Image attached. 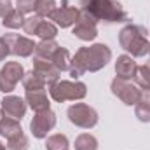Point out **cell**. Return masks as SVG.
<instances>
[{
  "label": "cell",
  "mask_w": 150,
  "mask_h": 150,
  "mask_svg": "<svg viewBox=\"0 0 150 150\" xmlns=\"http://www.w3.org/2000/svg\"><path fill=\"white\" fill-rule=\"evenodd\" d=\"M5 40L11 47V54H16L19 58H28L35 52V45L33 40L26 37H21V35H5Z\"/></svg>",
  "instance_id": "obj_10"
},
{
  "label": "cell",
  "mask_w": 150,
  "mask_h": 150,
  "mask_svg": "<svg viewBox=\"0 0 150 150\" xmlns=\"http://www.w3.org/2000/svg\"><path fill=\"white\" fill-rule=\"evenodd\" d=\"M2 25L5 28H12V30H18V28H23L25 25V18H23V12H19L18 9H12L4 19H2Z\"/></svg>",
  "instance_id": "obj_19"
},
{
  "label": "cell",
  "mask_w": 150,
  "mask_h": 150,
  "mask_svg": "<svg viewBox=\"0 0 150 150\" xmlns=\"http://www.w3.org/2000/svg\"><path fill=\"white\" fill-rule=\"evenodd\" d=\"M28 138L25 136V133H19L12 138H9V143H7V149L9 150H28Z\"/></svg>",
  "instance_id": "obj_27"
},
{
  "label": "cell",
  "mask_w": 150,
  "mask_h": 150,
  "mask_svg": "<svg viewBox=\"0 0 150 150\" xmlns=\"http://www.w3.org/2000/svg\"><path fill=\"white\" fill-rule=\"evenodd\" d=\"M23 86H25V89L26 91H37V89H45V84H44V80L38 77L33 70L32 72H28V74H25L23 77Z\"/></svg>",
  "instance_id": "obj_23"
},
{
  "label": "cell",
  "mask_w": 150,
  "mask_h": 150,
  "mask_svg": "<svg viewBox=\"0 0 150 150\" xmlns=\"http://www.w3.org/2000/svg\"><path fill=\"white\" fill-rule=\"evenodd\" d=\"M47 150H68V138L65 134H52L45 142Z\"/></svg>",
  "instance_id": "obj_25"
},
{
  "label": "cell",
  "mask_w": 150,
  "mask_h": 150,
  "mask_svg": "<svg viewBox=\"0 0 150 150\" xmlns=\"http://www.w3.org/2000/svg\"><path fill=\"white\" fill-rule=\"evenodd\" d=\"M35 9V0H18V11L26 14Z\"/></svg>",
  "instance_id": "obj_29"
},
{
  "label": "cell",
  "mask_w": 150,
  "mask_h": 150,
  "mask_svg": "<svg viewBox=\"0 0 150 150\" xmlns=\"http://www.w3.org/2000/svg\"><path fill=\"white\" fill-rule=\"evenodd\" d=\"M51 98L58 103L67 100H82L87 94V87L82 82H70V80H58L49 87Z\"/></svg>",
  "instance_id": "obj_4"
},
{
  "label": "cell",
  "mask_w": 150,
  "mask_h": 150,
  "mask_svg": "<svg viewBox=\"0 0 150 150\" xmlns=\"http://www.w3.org/2000/svg\"><path fill=\"white\" fill-rule=\"evenodd\" d=\"M9 54H11V47H9V44H7V40H5V38H0V61L5 59Z\"/></svg>",
  "instance_id": "obj_31"
},
{
  "label": "cell",
  "mask_w": 150,
  "mask_h": 150,
  "mask_svg": "<svg viewBox=\"0 0 150 150\" xmlns=\"http://www.w3.org/2000/svg\"><path fill=\"white\" fill-rule=\"evenodd\" d=\"M35 14L40 18H51V14L56 11L54 0H35Z\"/></svg>",
  "instance_id": "obj_24"
},
{
  "label": "cell",
  "mask_w": 150,
  "mask_h": 150,
  "mask_svg": "<svg viewBox=\"0 0 150 150\" xmlns=\"http://www.w3.org/2000/svg\"><path fill=\"white\" fill-rule=\"evenodd\" d=\"M19 133H23V129H21V126H19V122H18L16 119L5 117V115L0 119V134H2V136H5V138L9 140V138L16 136V134H19Z\"/></svg>",
  "instance_id": "obj_17"
},
{
  "label": "cell",
  "mask_w": 150,
  "mask_h": 150,
  "mask_svg": "<svg viewBox=\"0 0 150 150\" xmlns=\"http://www.w3.org/2000/svg\"><path fill=\"white\" fill-rule=\"evenodd\" d=\"M11 11H12L11 0H0V18H5Z\"/></svg>",
  "instance_id": "obj_30"
},
{
  "label": "cell",
  "mask_w": 150,
  "mask_h": 150,
  "mask_svg": "<svg viewBox=\"0 0 150 150\" xmlns=\"http://www.w3.org/2000/svg\"><path fill=\"white\" fill-rule=\"evenodd\" d=\"M112 59V51L105 44H94L91 47H80L75 52L70 67V75L77 79L84 72H98Z\"/></svg>",
  "instance_id": "obj_1"
},
{
  "label": "cell",
  "mask_w": 150,
  "mask_h": 150,
  "mask_svg": "<svg viewBox=\"0 0 150 150\" xmlns=\"http://www.w3.org/2000/svg\"><path fill=\"white\" fill-rule=\"evenodd\" d=\"M26 101L35 112H45L49 110L51 103L45 94V89H37V91H26Z\"/></svg>",
  "instance_id": "obj_15"
},
{
  "label": "cell",
  "mask_w": 150,
  "mask_h": 150,
  "mask_svg": "<svg viewBox=\"0 0 150 150\" xmlns=\"http://www.w3.org/2000/svg\"><path fill=\"white\" fill-rule=\"evenodd\" d=\"M80 4L82 9L93 14L98 21L120 23L127 19V14L124 7L119 4V0H80Z\"/></svg>",
  "instance_id": "obj_2"
},
{
  "label": "cell",
  "mask_w": 150,
  "mask_h": 150,
  "mask_svg": "<svg viewBox=\"0 0 150 150\" xmlns=\"http://www.w3.org/2000/svg\"><path fill=\"white\" fill-rule=\"evenodd\" d=\"M149 52H150V49H149Z\"/></svg>",
  "instance_id": "obj_34"
},
{
  "label": "cell",
  "mask_w": 150,
  "mask_h": 150,
  "mask_svg": "<svg viewBox=\"0 0 150 150\" xmlns=\"http://www.w3.org/2000/svg\"><path fill=\"white\" fill-rule=\"evenodd\" d=\"M35 35H38L42 40H52V38L58 35V28H56L54 23H51L47 19H42L40 25H38V28H37V32H35Z\"/></svg>",
  "instance_id": "obj_21"
},
{
  "label": "cell",
  "mask_w": 150,
  "mask_h": 150,
  "mask_svg": "<svg viewBox=\"0 0 150 150\" xmlns=\"http://www.w3.org/2000/svg\"><path fill=\"white\" fill-rule=\"evenodd\" d=\"M79 9L77 7H72V5H68V4H63L59 9H56L52 14H51V19L58 25V26H61V28H68V26H72L77 23V18H79Z\"/></svg>",
  "instance_id": "obj_13"
},
{
  "label": "cell",
  "mask_w": 150,
  "mask_h": 150,
  "mask_svg": "<svg viewBox=\"0 0 150 150\" xmlns=\"http://www.w3.org/2000/svg\"><path fill=\"white\" fill-rule=\"evenodd\" d=\"M33 72L44 80L45 86H52L54 82H58L59 77V70L49 61V59H40V58H33Z\"/></svg>",
  "instance_id": "obj_11"
},
{
  "label": "cell",
  "mask_w": 150,
  "mask_h": 150,
  "mask_svg": "<svg viewBox=\"0 0 150 150\" xmlns=\"http://www.w3.org/2000/svg\"><path fill=\"white\" fill-rule=\"evenodd\" d=\"M58 47H59V45H58L54 40H42L40 44L35 45V58L49 59V61H51V56L54 54V51H56Z\"/></svg>",
  "instance_id": "obj_18"
},
{
  "label": "cell",
  "mask_w": 150,
  "mask_h": 150,
  "mask_svg": "<svg viewBox=\"0 0 150 150\" xmlns=\"http://www.w3.org/2000/svg\"><path fill=\"white\" fill-rule=\"evenodd\" d=\"M147 33L149 32L140 25H129V26L122 28L120 35H119L120 47L124 51H127L129 56H134V58L145 56L150 49V42L147 40Z\"/></svg>",
  "instance_id": "obj_3"
},
{
  "label": "cell",
  "mask_w": 150,
  "mask_h": 150,
  "mask_svg": "<svg viewBox=\"0 0 150 150\" xmlns=\"http://www.w3.org/2000/svg\"><path fill=\"white\" fill-rule=\"evenodd\" d=\"M96 23H98V19H96L93 14H89L86 9H82V11L79 12L77 23L74 25V35L79 37L80 40H86V42L94 40L96 35H98Z\"/></svg>",
  "instance_id": "obj_7"
},
{
  "label": "cell",
  "mask_w": 150,
  "mask_h": 150,
  "mask_svg": "<svg viewBox=\"0 0 150 150\" xmlns=\"http://www.w3.org/2000/svg\"><path fill=\"white\" fill-rule=\"evenodd\" d=\"M51 63L59 70V72H65V70H70L72 67V58H70V52L65 49V47H58L54 51V54L51 56Z\"/></svg>",
  "instance_id": "obj_16"
},
{
  "label": "cell",
  "mask_w": 150,
  "mask_h": 150,
  "mask_svg": "<svg viewBox=\"0 0 150 150\" xmlns=\"http://www.w3.org/2000/svg\"><path fill=\"white\" fill-rule=\"evenodd\" d=\"M98 149V140L89 134V133H84L80 136H77L75 140V150H96Z\"/></svg>",
  "instance_id": "obj_22"
},
{
  "label": "cell",
  "mask_w": 150,
  "mask_h": 150,
  "mask_svg": "<svg viewBox=\"0 0 150 150\" xmlns=\"http://www.w3.org/2000/svg\"><path fill=\"white\" fill-rule=\"evenodd\" d=\"M134 80L143 89V93L150 91V61L147 65H143V67H138V70L134 74Z\"/></svg>",
  "instance_id": "obj_20"
},
{
  "label": "cell",
  "mask_w": 150,
  "mask_h": 150,
  "mask_svg": "<svg viewBox=\"0 0 150 150\" xmlns=\"http://www.w3.org/2000/svg\"><path fill=\"white\" fill-rule=\"evenodd\" d=\"M68 119L70 122L79 126V127H84V129H89V127H94L98 124V113L94 108H91L89 105L86 103H75L68 108Z\"/></svg>",
  "instance_id": "obj_5"
},
{
  "label": "cell",
  "mask_w": 150,
  "mask_h": 150,
  "mask_svg": "<svg viewBox=\"0 0 150 150\" xmlns=\"http://www.w3.org/2000/svg\"><path fill=\"white\" fill-rule=\"evenodd\" d=\"M40 21H42V18L40 16H30V18H26L25 19V25H23V30L26 32V33H32V35H35V32H37L38 25H40Z\"/></svg>",
  "instance_id": "obj_28"
},
{
  "label": "cell",
  "mask_w": 150,
  "mask_h": 150,
  "mask_svg": "<svg viewBox=\"0 0 150 150\" xmlns=\"http://www.w3.org/2000/svg\"><path fill=\"white\" fill-rule=\"evenodd\" d=\"M2 112L5 117L21 120L26 113V103L19 96H5L2 100Z\"/></svg>",
  "instance_id": "obj_12"
},
{
  "label": "cell",
  "mask_w": 150,
  "mask_h": 150,
  "mask_svg": "<svg viewBox=\"0 0 150 150\" xmlns=\"http://www.w3.org/2000/svg\"><path fill=\"white\" fill-rule=\"evenodd\" d=\"M25 70L21 67V63L18 61H9L5 63V67L0 70V91L2 93H11L16 89V84L19 80H23Z\"/></svg>",
  "instance_id": "obj_8"
},
{
  "label": "cell",
  "mask_w": 150,
  "mask_h": 150,
  "mask_svg": "<svg viewBox=\"0 0 150 150\" xmlns=\"http://www.w3.org/2000/svg\"><path fill=\"white\" fill-rule=\"evenodd\" d=\"M136 117L142 122H150V100L147 98V94L136 103Z\"/></svg>",
  "instance_id": "obj_26"
},
{
  "label": "cell",
  "mask_w": 150,
  "mask_h": 150,
  "mask_svg": "<svg viewBox=\"0 0 150 150\" xmlns=\"http://www.w3.org/2000/svg\"><path fill=\"white\" fill-rule=\"evenodd\" d=\"M136 70H138V65H136V61H134L131 56L122 54V56L117 58V63H115V74H117L119 79L129 80V79L134 77Z\"/></svg>",
  "instance_id": "obj_14"
},
{
  "label": "cell",
  "mask_w": 150,
  "mask_h": 150,
  "mask_svg": "<svg viewBox=\"0 0 150 150\" xmlns=\"http://www.w3.org/2000/svg\"><path fill=\"white\" fill-rule=\"evenodd\" d=\"M112 93L119 98L122 100L126 105H136L143 96L145 93L142 89H138L134 84H131L129 80H124V79H113L112 82Z\"/></svg>",
  "instance_id": "obj_6"
},
{
  "label": "cell",
  "mask_w": 150,
  "mask_h": 150,
  "mask_svg": "<svg viewBox=\"0 0 150 150\" xmlns=\"http://www.w3.org/2000/svg\"><path fill=\"white\" fill-rule=\"evenodd\" d=\"M54 126H56V113L51 112V110L38 112L37 115L33 117L32 124H30L32 133H33L35 138H45L47 133H49Z\"/></svg>",
  "instance_id": "obj_9"
},
{
  "label": "cell",
  "mask_w": 150,
  "mask_h": 150,
  "mask_svg": "<svg viewBox=\"0 0 150 150\" xmlns=\"http://www.w3.org/2000/svg\"><path fill=\"white\" fill-rule=\"evenodd\" d=\"M0 150H5V147H4V145H2V143H0Z\"/></svg>",
  "instance_id": "obj_32"
},
{
  "label": "cell",
  "mask_w": 150,
  "mask_h": 150,
  "mask_svg": "<svg viewBox=\"0 0 150 150\" xmlns=\"http://www.w3.org/2000/svg\"><path fill=\"white\" fill-rule=\"evenodd\" d=\"M0 119H2V113H0Z\"/></svg>",
  "instance_id": "obj_33"
}]
</instances>
